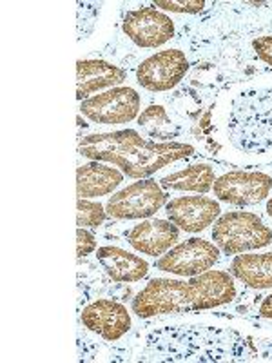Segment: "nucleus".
Returning <instances> with one entry per match:
<instances>
[{
	"instance_id": "1",
	"label": "nucleus",
	"mask_w": 272,
	"mask_h": 363,
	"mask_svg": "<svg viewBox=\"0 0 272 363\" xmlns=\"http://www.w3.org/2000/svg\"><path fill=\"white\" fill-rule=\"evenodd\" d=\"M144 356L151 362L176 363L271 362L272 340L254 338L231 327L176 323L149 330Z\"/></svg>"
},
{
	"instance_id": "13",
	"label": "nucleus",
	"mask_w": 272,
	"mask_h": 363,
	"mask_svg": "<svg viewBox=\"0 0 272 363\" xmlns=\"http://www.w3.org/2000/svg\"><path fill=\"white\" fill-rule=\"evenodd\" d=\"M165 215L178 229L196 235L220 218L222 207L218 200L209 196H178L165 203Z\"/></svg>"
},
{
	"instance_id": "11",
	"label": "nucleus",
	"mask_w": 272,
	"mask_h": 363,
	"mask_svg": "<svg viewBox=\"0 0 272 363\" xmlns=\"http://www.w3.org/2000/svg\"><path fill=\"white\" fill-rule=\"evenodd\" d=\"M122 29L138 48H160L174 37V22L157 8L144 6L125 13Z\"/></svg>"
},
{
	"instance_id": "25",
	"label": "nucleus",
	"mask_w": 272,
	"mask_h": 363,
	"mask_svg": "<svg viewBox=\"0 0 272 363\" xmlns=\"http://www.w3.org/2000/svg\"><path fill=\"white\" fill-rule=\"evenodd\" d=\"M258 313H260L261 318H265V320H271L272 322V293L267 294V296L261 300L260 311H258Z\"/></svg>"
},
{
	"instance_id": "6",
	"label": "nucleus",
	"mask_w": 272,
	"mask_h": 363,
	"mask_svg": "<svg viewBox=\"0 0 272 363\" xmlns=\"http://www.w3.org/2000/svg\"><path fill=\"white\" fill-rule=\"evenodd\" d=\"M167 203V191L153 178L132 182L113 193L106 203L108 216L115 220H147Z\"/></svg>"
},
{
	"instance_id": "22",
	"label": "nucleus",
	"mask_w": 272,
	"mask_h": 363,
	"mask_svg": "<svg viewBox=\"0 0 272 363\" xmlns=\"http://www.w3.org/2000/svg\"><path fill=\"white\" fill-rule=\"evenodd\" d=\"M153 8L165 9V11L173 13H200L207 8V4L203 0H158L154 2Z\"/></svg>"
},
{
	"instance_id": "23",
	"label": "nucleus",
	"mask_w": 272,
	"mask_h": 363,
	"mask_svg": "<svg viewBox=\"0 0 272 363\" xmlns=\"http://www.w3.org/2000/svg\"><path fill=\"white\" fill-rule=\"evenodd\" d=\"M98 244H96V236L89 233L86 227H79L76 231V256L84 258V256L95 252Z\"/></svg>"
},
{
	"instance_id": "8",
	"label": "nucleus",
	"mask_w": 272,
	"mask_h": 363,
	"mask_svg": "<svg viewBox=\"0 0 272 363\" xmlns=\"http://www.w3.org/2000/svg\"><path fill=\"white\" fill-rule=\"evenodd\" d=\"M222 251L215 242L203 238H189L174 245L157 260V269L176 277L191 278L210 271L218 264Z\"/></svg>"
},
{
	"instance_id": "21",
	"label": "nucleus",
	"mask_w": 272,
	"mask_h": 363,
	"mask_svg": "<svg viewBox=\"0 0 272 363\" xmlns=\"http://www.w3.org/2000/svg\"><path fill=\"white\" fill-rule=\"evenodd\" d=\"M108 216L106 206L89 199H79L76 203V223L79 227H100Z\"/></svg>"
},
{
	"instance_id": "18",
	"label": "nucleus",
	"mask_w": 272,
	"mask_h": 363,
	"mask_svg": "<svg viewBox=\"0 0 272 363\" xmlns=\"http://www.w3.org/2000/svg\"><path fill=\"white\" fill-rule=\"evenodd\" d=\"M229 272L249 289H272V251L260 255H236Z\"/></svg>"
},
{
	"instance_id": "17",
	"label": "nucleus",
	"mask_w": 272,
	"mask_h": 363,
	"mask_svg": "<svg viewBox=\"0 0 272 363\" xmlns=\"http://www.w3.org/2000/svg\"><path fill=\"white\" fill-rule=\"evenodd\" d=\"M125 174L113 165L91 160L76 169V193L79 199H100L113 194L124 182Z\"/></svg>"
},
{
	"instance_id": "4",
	"label": "nucleus",
	"mask_w": 272,
	"mask_h": 363,
	"mask_svg": "<svg viewBox=\"0 0 272 363\" xmlns=\"http://www.w3.org/2000/svg\"><path fill=\"white\" fill-rule=\"evenodd\" d=\"M225 136L247 157L272 155V80L239 87L227 100Z\"/></svg>"
},
{
	"instance_id": "10",
	"label": "nucleus",
	"mask_w": 272,
	"mask_h": 363,
	"mask_svg": "<svg viewBox=\"0 0 272 363\" xmlns=\"http://www.w3.org/2000/svg\"><path fill=\"white\" fill-rule=\"evenodd\" d=\"M215 196L231 206H256L272 191V177L261 171H229L216 178Z\"/></svg>"
},
{
	"instance_id": "15",
	"label": "nucleus",
	"mask_w": 272,
	"mask_h": 363,
	"mask_svg": "<svg viewBox=\"0 0 272 363\" xmlns=\"http://www.w3.org/2000/svg\"><path fill=\"white\" fill-rule=\"evenodd\" d=\"M128 80V71L106 60H79L76 62V99H91L102 89H113Z\"/></svg>"
},
{
	"instance_id": "26",
	"label": "nucleus",
	"mask_w": 272,
	"mask_h": 363,
	"mask_svg": "<svg viewBox=\"0 0 272 363\" xmlns=\"http://www.w3.org/2000/svg\"><path fill=\"white\" fill-rule=\"evenodd\" d=\"M267 215L272 218V199H268V202H267Z\"/></svg>"
},
{
	"instance_id": "16",
	"label": "nucleus",
	"mask_w": 272,
	"mask_h": 363,
	"mask_svg": "<svg viewBox=\"0 0 272 363\" xmlns=\"http://www.w3.org/2000/svg\"><path fill=\"white\" fill-rule=\"evenodd\" d=\"M96 262L103 272L118 284H136L142 281L149 272V264L138 255L128 252L116 245H103L96 249Z\"/></svg>"
},
{
	"instance_id": "12",
	"label": "nucleus",
	"mask_w": 272,
	"mask_h": 363,
	"mask_svg": "<svg viewBox=\"0 0 272 363\" xmlns=\"http://www.w3.org/2000/svg\"><path fill=\"white\" fill-rule=\"evenodd\" d=\"M80 322L87 330L98 335L106 342H116L128 335L132 327L128 307L108 298H100L84 307L80 313Z\"/></svg>"
},
{
	"instance_id": "19",
	"label": "nucleus",
	"mask_w": 272,
	"mask_h": 363,
	"mask_svg": "<svg viewBox=\"0 0 272 363\" xmlns=\"http://www.w3.org/2000/svg\"><path fill=\"white\" fill-rule=\"evenodd\" d=\"M216 174L215 167L209 164H193L186 169H180L173 174H167L160 180V186L165 191H193V193L205 194L212 191Z\"/></svg>"
},
{
	"instance_id": "9",
	"label": "nucleus",
	"mask_w": 272,
	"mask_h": 363,
	"mask_svg": "<svg viewBox=\"0 0 272 363\" xmlns=\"http://www.w3.org/2000/svg\"><path fill=\"white\" fill-rule=\"evenodd\" d=\"M189 58L180 50H164L151 55L136 67V82L151 93L171 91L186 79Z\"/></svg>"
},
{
	"instance_id": "3",
	"label": "nucleus",
	"mask_w": 272,
	"mask_h": 363,
	"mask_svg": "<svg viewBox=\"0 0 272 363\" xmlns=\"http://www.w3.org/2000/svg\"><path fill=\"white\" fill-rule=\"evenodd\" d=\"M196 149L181 142L147 140L135 129L96 133L80 138L79 153L95 162H108L122 169L129 178L144 180L167 165L187 157Z\"/></svg>"
},
{
	"instance_id": "2",
	"label": "nucleus",
	"mask_w": 272,
	"mask_h": 363,
	"mask_svg": "<svg viewBox=\"0 0 272 363\" xmlns=\"http://www.w3.org/2000/svg\"><path fill=\"white\" fill-rule=\"evenodd\" d=\"M236 294L234 277L229 271H205L189 280L153 278L132 298L131 311L144 320L189 314L229 306Z\"/></svg>"
},
{
	"instance_id": "24",
	"label": "nucleus",
	"mask_w": 272,
	"mask_h": 363,
	"mask_svg": "<svg viewBox=\"0 0 272 363\" xmlns=\"http://www.w3.org/2000/svg\"><path fill=\"white\" fill-rule=\"evenodd\" d=\"M252 50L265 64L272 67V35H264V37H256L252 40Z\"/></svg>"
},
{
	"instance_id": "5",
	"label": "nucleus",
	"mask_w": 272,
	"mask_h": 363,
	"mask_svg": "<svg viewBox=\"0 0 272 363\" xmlns=\"http://www.w3.org/2000/svg\"><path fill=\"white\" fill-rule=\"evenodd\" d=\"M212 240L223 255H242L272 244V227L256 213L229 211L212 223Z\"/></svg>"
},
{
	"instance_id": "20",
	"label": "nucleus",
	"mask_w": 272,
	"mask_h": 363,
	"mask_svg": "<svg viewBox=\"0 0 272 363\" xmlns=\"http://www.w3.org/2000/svg\"><path fill=\"white\" fill-rule=\"evenodd\" d=\"M138 125L149 138H157L160 142H174L181 135V125L176 124L164 106H149L138 116Z\"/></svg>"
},
{
	"instance_id": "14",
	"label": "nucleus",
	"mask_w": 272,
	"mask_h": 363,
	"mask_svg": "<svg viewBox=\"0 0 272 363\" xmlns=\"http://www.w3.org/2000/svg\"><path fill=\"white\" fill-rule=\"evenodd\" d=\"M178 238H180V229L171 220L162 218L142 220L128 233L129 245L135 251L153 258H160L169 249H173Z\"/></svg>"
},
{
	"instance_id": "7",
	"label": "nucleus",
	"mask_w": 272,
	"mask_h": 363,
	"mask_svg": "<svg viewBox=\"0 0 272 363\" xmlns=\"http://www.w3.org/2000/svg\"><path fill=\"white\" fill-rule=\"evenodd\" d=\"M142 96L129 86L103 91L80 104V115L100 125L129 124L140 116Z\"/></svg>"
}]
</instances>
